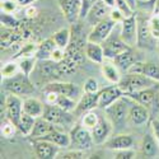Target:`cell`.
I'll return each instance as SVG.
<instances>
[{
  "mask_svg": "<svg viewBox=\"0 0 159 159\" xmlns=\"http://www.w3.org/2000/svg\"><path fill=\"white\" fill-rule=\"evenodd\" d=\"M3 88L11 94H16L19 97H28L34 93L36 87L33 80H31V76L23 74L19 71L17 75L3 79Z\"/></svg>",
  "mask_w": 159,
  "mask_h": 159,
  "instance_id": "6da1fadb",
  "label": "cell"
},
{
  "mask_svg": "<svg viewBox=\"0 0 159 159\" xmlns=\"http://www.w3.org/2000/svg\"><path fill=\"white\" fill-rule=\"evenodd\" d=\"M159 84L158 82H155L154 79L147 76L145 74H139V73H129L126 71L121 79L118 82V87H120L124 92V94L126 93H132V92L136 90H141L149 87H154Z\"/></svg>",
  "mask_w": 159,
  "mask_h": 159,
  "instance_id": "7a4b0ae2",
  "label": "cell"
},
{
  "mask_svg": "<svg viewBox=\"0 0 159 159\" xmlns=\"http://www.w3.org/2000/svg\"><path fill=\"white\" fill-rule=\"evenodd\" d=\"M104 112L113 127L116 129L122 127L129 121V98L126 96H122L116 102L110 104L104 110Z\"/></svg>",
  "mask_w": 159,
  "mask_h": 159,
  "instance_id": "3957f363",
  "label": "cell"
},
{
  "mask_svg": "<svg viewBox=\"0 0 159 159\" xmlns=\"http://www.w3.org/2000/svg\"><path fill=\"white\" fill-rule=\"evenodd\" d=\"M70 147L79 150H89L94 145L93 136H92V131L83 126L80 122L73 125L70 129Z\"/></svg>",
  "mask_w": 159,
  "mask_h": 159,
  "instance_id": "277c9868",
  "label": "cell"
},
{
  "mask_svg": "<svg viewBox=\"0 0 159 159\" xmlns=\"http://www.w3.org/2000/svg\"><path fill=\"white\" fill-rule=\"evenodd\" d=\"M102 47H103V51H104V57L106 59H110V60H113L116 56H118L120 54H122L124 51L131 48L120 34V31L118 32H115V28L113 31L111 32V34L104 39V41L101 43Z\"/></svg>",
  "mask_w": 159,
  "mask_h": 159,
  "instance_id": "5b68a950",
  "label": "cell"
},
{
  "mask_svg": "<svg viewBox=\"0 0 159 159\" xmlns=\"http://www.w3.org/2000/svg\"><path fill=\"white\" fill-rule=\"evenodd\" d=\"M32 75H36L39 80H43L47 83L54 82V80H59V79L62 78L60 71H59L57 62L51 60V59L37 60L36 68H34Z\"/></svg>",
  "mask_w": 159,
  "mask_h": 159,
  "instance_id": "8992f818",
  "label": "cell"
},
{
  "mask_svg": "<svg viewBox=\"0 0 159 159\" xmlns=\"http://www.w3.org/2000/svg\"><path fill=\"white\" fill-rule=\"evenodd\" d=\"M3 115L5 116V118H8L9 121H11L18 127L20 117L23 115V101L20 99L19 96L9 93V96L5 97V107H4V112L2 113V116Z\"/></svg>",
  "mask_w": 159,
  "mask_h": 159,
  "instance_id": "52a82bcc",
  "label": "cell"
},
{
  "mask_svg": "<svg viewBox=\"0 0 159 159\" xmlns=\"http://www.w3.org/2000/svg\"><path fill=\"white\" fill-rule=\"evenodd\" d=\"M120 34L124 41L130 46L134 47L138 43V19L136 13L134 11L131 16L125 17L120 23Z\"/></svg>",
  "mask_w": 159,
  "mask_h": 159,
  "instance_id": "ba28073f",
  "label": "cell"
},
{
  "mask_svg": "<svg viewBox=\"0 0 159 159\" xmlns=\"http://www.w3.org/2000/svg\"><path fill=\"white\" fill-rule=\"evenodd\" d=\"M46 120L52 122L56 127H62V125H68L71 118L74 117L73 112H66L62 108H60L56 104H48L46 103L45 106V111L42 115Z\"/></svg>",
  "mask_w": 159,
  "mask_h": 159,
  "instance_id": "9c48e42d",
  "label": "cell"
},
{
  "mask_svg": "<svg viewBox=\"0 0 159 159\" xmlns=\"http://www.w3.org/2000/svg\"><path fill=\"white\" fill-rule=\"evenodd\" d=\"M129 98V97H127ZM150 118V112L145 106L129 98V122L134 126H143Z\"/></svg>",
  "mask_w": 159,
  "mask_h": 159,
  "instance_id": "30bf717a",
  "label": "cell"
},
{
  "mask_svg": "<svg viewBox=\"0 0 159 159\" xmlns=\"http://www.w3.org/2000/svg\"><path fill=\"white\" fill-rule=\"evenodd\" d=\"M116 22H113L110 17L103 19L102 22H99L98 24H96L92 31L89 32L87 39L90 42H96V43H102L106 38H107L111 32L113 31V28L116 27Z\"/></svg>",
  "mask_w": 159,
  "mask_h": 159,
  "instance_id": "8fae6325",
  "label": "cell"
},
{
  "mask_svg": "<svg viewBox=\"0 0 159 159\" xmlns=\"http://www.w3.org/2000/svg\"><path fill=\"white\" fill-rule=\"evenodd\" d=\"M136 19H138V43H136V46H139L141 48L152 47L153 41H157V39L152 34L150 23H149L150 18L136 14Z\"/></svg>",
  "mask_w": 159,
  "mask_h": 159,
  "instance_id": "7c38bea8",
  "label": "cell"
},
{
  "mask_svg": "<svg viewBox=\"0 0 159 159\" xmlns=\"http://www.w3.org/2000/svg\"><path fill=\"white\" fill-rule=\"evenodd\" d=\"M122 96H124V92L118 87V84H112L110 87H106L104 89L98 92V108L104 111L110 104L116 102Z\"/></svg>",
  "mask_w": 159,
  "mask_h": 159,
  "instance_id": "4fadbf2b",
  "label": "cell"
},
{
  "mask_svg": "<svg viewBox=\"0 0 159 159\" xmlns=\"http://www.w3.org/2000/svg\"><path fill=\"white\" fill-rule=\"evenodd\" d=\"M59 7L65 19L70 24H74L80 19L82 0H59Z\"/></svg>",
  "mask_w": 159,
  "mask_h": 159,
  "instance_id": "5bb4252c",
  "label": "cell"
},
{
  "mask_svg": "<svg viewBox=\"0 0 159 159\" xmlns=\"http://www.w3.org/2000/svg\"><path fill=\"white\" fill-rule=\"evenodd\" d=\"M90 131H92V136H93V141L96 145L104 144L108 140L111 132H112V124L107 117L99 116V120H98L97 125Z\"/></svg>",
  "mask_w": 159,
  "mask_h": 159,
  "instance_id": "9a60e30c",
  "label": "cell"
},
{
  "mask_svg": "<svg viewBox=\"0 0 159 159\" xmlns=\"http://www.w3.org/2000/svg\"><path fill=\"white\" fill-rule=\"evenodd\" d=\"M94 108H98V92L97 93H87V92H84L80 99L76 102V107L73 115L80 118L84 113L93 111Z\"/></svg>",
  "mask_w": 159,
  "mask_h": 159,
  "instance_id": "2e32d148",
  "label": "cell"
},
{
  "mask_svg": "<svg viewBox=\"0 0 159 159\" xmlns=\"http://www.w3.org/2000/svg\"><path fill=\"white\" fill-rule=\"evenodd\" d=\"M110 11H111V8L103 0H98L88 11V14L85 17V22L89 25H92V27H94L96 24H98L103 19L110 17Z\"/></svg>",
  "mask_w": 159,
  "mask_h": 159,
  "instance_id": "e0dca14e",
  "label": "cell"
},
{
  "mask_svg": "<svg viewBox=\"0 0 159 159\" xmlns=\"http://www.w3.org/2000/svg\"><path fill=\"white\" fill-rule=\"evenodd\" d=\"M43 92H54V93H57L59 96H68L71 98H75L79 94V89L74 83L60 82V80L46 83Z\"/></svg>",
  "mask_w": 159,
  "mask_h": 159,
  "instance_id": "ac0fdd59",
  "label": "cell"
},
{
  "mask_svg": "<svg viewBox=\"0 0 159 159\" xmlns=\"http://www.w3.org/2000/svg\"><path fill=\"white\" fill-rule=\"evenodd\" d=\"M32 141H33V145H34V152H36L37 158H39V159L57 158L60 147H57L56 144L47 141V140H41V139L32 140Z\"/></svg>",
  "mask_w": 159,
  "mask_h": 159,
  "instance_id": "d6986e66",
  "label": "cell"
},
{
  "mask_svg": "<svg viewBox=\"0 0 159 159\" xmlns=\"http://www.w3.org/2000/svg\"><path fill=\"white\" fill-rule=\"evenodd\" d=\"M134 138L129 134H116L104 143L106 148L111 150H122V149H132L134 148Z\"/></svg>",
  "mask_w": 159,
  "mask_h": 159,
  "instance_id": "ffe728a7",
  "label": "cell"
},
{
  "mask_svg": "<svg viewBox=\"0 0 159 159\" xmlns=\"http://www.w3.org/2000/svg\"><path fill=\"white\" fill-rule=\"evenodd\" d=\"M129 73H139V74H145L147 76L154 79L155 82L159 83V65L154 62H143V61H136L131 68L127 70Z\"/></svg>",
  "mask_w": 159,
  "mask_h": 159,
  "instance_id": "44dd1931",
  "label": "cell"
},
{
  "mask_svg": "<svg viewBox=\"0 0 159 159\" xmlns=\"http://www.w3.org/2000/svg\"><path fill=\"white\" fill-rule=\"evenodd\" d=\"M112 61L117 65L118 69L122 70L124 73H126L136 61H139V57L136 55V52L132 50V47H131V48L124 51L122 54H120L118 56H116Z\"/></svg>",
  "mask_w": 159,
  "mask_h": 159,
  "instance_id": "7402d4cb",
  "label": "cell"
},
{
  "mask_svg": "<svg viewBox=\"0 0 159 159\" xmlns=\"http://www.w3.org/2000/svg\"><path fill=\"white\" fill-rule=\"evenodd\" d=\"M140 150L144 158H155L159 154V143L152 134H147L141 140Z\"/></svg>",
  "mask_w": 159,
  "mask_h": 159,
  "instance_id": "603a6c76",
  "label": "cell"
},
{
  "mask_svg": "<svg viewBox=\"0 0 159 159\" xmlns=\"http://www.w3.org/2000/svg\"><path fill=\"white\" fill-rule=\"evenodd\" d=\"M41 140H47V141H51L56 144L57 147L60 148H66V147H70V134L65 132L64 130H61L60 127H56L51 132H48L47 135L39 138ZM37 140V139H34Z\"/></svg>",
  "mask_w": 159,
  "mask_h": 159,
  "instance_id": "cb8c5ba5",
  "label": "cell"
},
{
  "mask_svg": "<svg viewBox=\"0 0 159 159\" xmlns=\"http://www.w3.org/2000/svg\"><path fill=\"white\" fill-rule=\"evenodd\" d=\"M54 129H56V126L52 124V122H50L48 120H46L43 116L37 117V118H36V124H34V126H33V130H32V132H31L30 138H31L32 140L39 139V138L47 135L48 132H51Z\"/></svg>",
  "mask_w": 159,
  "mask_h": 159,
  "instance_id": "d4e9b609",
  "label": "cell"
},
{
  "mask_svg": "<svg viewBox=\"0 0 159 159\" xmlns=\"http://www.w3.org/2000/svg\"><path fill=\"white\" fill-rule=\"evenodd\" d=\"M45 106H46V103L43 104L41 101L34 97H25L23 99V112L37 118L43 115Z\"/></svg>",
  "mask_w": 159,
  "mask_h": 159,
  "instance_id": "484cf974",
  "label": "cell"
},
{
  "mask_svg": "<svg viewBox=\"0 0 159 159\" xmlns=\"http://www.w3.org/2000/svg\"><path fill=\"white\" fill-rule=\"evenodd\" d=\"M85 55L90 61H93L96 64H102L104 61V59H106L102 45L101 43H96V42H90V41L87 42Z\"/></svg>",
  "mask_w": 159,
  "mask_h": 159,
  "instance_id": "4316f807",
  "label": "cell"
},
{
  "mask_svg": "<svg viewBox=\"0 0 159 159\" xmlns=\"http://www.w3.org/2000/svg\"><path fill=\"white\" fill-rule=\"evenodd\" d=\"M102 66V74L104 75V78L107 79L108 82H111L112 84H118V82H120V79H121V74H120V69L117 68V65L113 62H106L103 61L101 64Z\"/></svg>",
  "mask_w": 159,
  "mask_h": 159,
  "instance_id": "83f0119b",
  "label": "cell"
},
{
  "mask_svg": "<svg viewBox=\"0 0 159 159\" xmlns=\"http://www.w3.org/2000/svg\"><path fill=\"white\" fill-rule=\"evenodd\" d=\"M56 43L55 41L50 38H46L37 46V51H36V57L37 60H46V59H51V54L52 51L55 50Z\"/></svg>",
  "mask_w": 159,
  "mask_h": 159,
  "instance_id": "f1b7e54d",
  "label": "cell"
},
{
  "mask_svg": "<svg viewBox=\"0 0 159 159\" xmlns=\"http://www.w3.org/2000/svg\"><path fill=\"white\" fill-rule=\"evenodd\" d=\"M51 38L55 41L57 47H61V48L66 50V47L69 46L70 39H71V31L69 28H61V30L54 32V34L51 36Z\"/></svg>",
  "mask_w": 159,
  "mask_h": 159,
  "instance_id": "f546056e",
  "label": "cell"
},
{
  "mask_svg": "<svg viewBox=\"0 0 159 159\" xmlns=\"http://www.w3.org/2000/svg\"><path fill=\"white\" fill-rule=\"evenodd\" d=\"M34 124H36V117L23 112V115L20 117V121L18 124V130L22 132L24 136H30L32 130H33Z\"/></svg>",
  "mask_w": 159,
  "mask_h": 159,
  "instance_id": "4dcf8cb0",
  "label": "cell"
},
{
  "mask_svg": "<svg viewBox=\"0 0 159 159\" xmlns=\"http://www.w3.org/2000/svg\"><path fill=\"white\" fill-rule=\"evenodd\" d=\"M19 69L23 74L31 76L34 68H36V64H37V57L36 56H30V57H22L19 60Z\"/></svg>",
  "mask_w": 159,
  "mask_h": 159,
  "instance_id": "1f68e13d",
  "label": "cell"
},
{
  "mask_svg": "<svg viewBox=\"0 0 159 159\" xmlns=\"http://www.w3.org/2000/svg\"><path fill=\"white\" fill-rule=\"evenodd\" d=\"M56 106H59L60 108H62L66 112H74L76 107V102H75V98H71L68 96H59L56 101Z\"/></svg>",
  "mask_w": 159,
  "mask_h": 159,
  "instance_id": "d6a6232c",
  "label": "cell"
},
{
  "mask_svg": "<svg viewBox=\"0 0 159 159\" xmlns=\"http://www.w3.org/2000/svg\"><path fill=\"white\" fill-rule=\"evenodd\" d=\"M19 71H20L19 64L16 62L14 60L9 61V62H7V64H4V65L2 66V76H3V79L14 76V75H17Z\"/></svg>",
  "mask_w": 159,
  "mask_h": 159,
  "instance_id": "836d02e7",
  "label": "cell"
},
{
  "mask_svg": "<svg viewBox=\"0 0 159 159\" xmlns=\"http://www.w3.org/2000/svg\"><path fill=\"white\" fill-rule=\"evenodd\" d=\"M98 120H99V116H98L94 111H89V112L84 113V115L80 117V124H82L83 126H85L87 129L92 130V129H93V127L97 125Z\"/></svg>",
  "mask_w": 159,
  "mask_h": 159,
  "instance_id": "e575fe53",
  "label": "cell"
},
{
  "mask_svg": "<svg viewBox=\"0 0 159 159\" xmlns=\"http://www.w3.org/2000/svg\"><path fill=\"white\" fill-rule=\"evenodd\" d=\"M36 51H37V46L33 43H30V45H23V47L17 52V55L14 57L18 59V57H30V56H36Z\"/></svg>",
  "mask_w": 159,
  "mask_h": 159,
  "instance_id": "d590c367",
  "label": "cell"
},
{
  "mask_svg": "<svg viewBox=\"0 0 159 159\" xmlns=\"http://www.w3.org/2000/svg\"><path fill=\"white\" fill-rule=\"evenodd\" d=\"M16 129H18L11 121H9L8 118L2 120V135L4 138H11L16 134Z\"/></svg>",
  "mask_w": 159,
  "mask_h": 159,
  "instance_id": "8d00e7d4",
  "label": "cell"
},
{
  "mask_svg": "<svg viewBox=\"0 0 159 159\" xmlns=\"http://www.w3.org/2000/svg\"><path fill=\"white\" fill-rule=\"evenodd\" d=\"M0 20H2V24L7 28H17L19 25V22L17 18H14L11 14H8V13H3L2 11V17H0Z\"/></svg>",
  "mask_w": 159,
  "mask_h": 159,
  "instance_id": "74e56055",
  "label": "cell"
},
{
  "mask_svg": "<svg viewBox=\"0 0 159 159\" xmlns=\"http://www.w3.org/2000/svg\"><path fill=\"white\" fill-rule=\"evenodd\" d=\"M18 4L16 0H2V11L3 13H8V14H13L17 9H18Z\"/></svg>",
  "mask_w": 159,
  "mask_h": 159,
  "instance_id": "f35d334b",
  "label": "cell"
},
{
  "mask_svg": "<svg viewBox=\"0 0 159 159\" xmlns=\"http://www.w3.org/2000/svg\"><path fill=\"white\" fill-rule=\"evenodd\" d=\"M59 158L62 159H82V158H87V154L84 150H79V149H73L70 152L62 153Z\"/></svg>",
  "mask_w": 159,
  "mask_h": 159,
  "instance_id": "ab89813d",
  "label": "cell"
},
{
  "mask_svg": "<svg viewBox=\"0 0 159 159\" xmlns=\"http://www.w3.org/2000/svg\"><path fill=\"white\" fill-rule=\"evenodd\" d=\"M98 0H82V8H80V19L79 20H85V17L90 8L93 7Z\"/></svg>",
  "mask_w": 159,
  "mask_h": 159,
  "instance_id": "60d3db41",
  "label": "cell"
},
{
  "mask_svg": "<svg viewBox=\"0 0 159 159\" xmlns=\"http://www.w3.org/2000/svg\"><path fill=\"white\" fill-rule=\"evenodd\" d=\"M116 159H134L136 158V153L134 149H122V150H115Z\"/></svg>",
  "mask_w": 159,
  "mask_h": 159,
  "instance_id": "b9f144b4",
  "label": "cell"
},
{
  "mask_svg": "<svg viewBox=\"0 0 159 159\" xmlns=\"http://www.w3.org/2000/svg\"><path fill=\"white\" fill-rule=\"evenodd\" d=\"M150 30H152V34L155 39H159V14H155L150 17Z\"/></svg>",
  "mask_w": 159,
  "mask_h": 159,
  "instance_id": "7bdbcfd3",
  "label": "cell"
},
{
  "mask_svg": "<svg viewBox=\"0 0 159 159\" xmlns=\"http://www.w3.org/2000/svg\"><path fill=\"white\" fill-rule=\"evenodd\" d=\"M84 92L87 93H97L98 92V82L94 78H88L84 83Z\"/></svg>",
  "mask_w": 159,
  "mask_h": 159,
  "instance_id": "ee69618b",
  "label": "cell"
},
{
  "mask_svg": "<svg viewBox=\"0 0 159 159\" xmlns=\"http://www.w3.org/2000/svg\"><path fill=\"white\" fill-rule=\"evenodd\" d=\"M110 18L116 23H121L125 18V14L118 8H112L110 11Z\"/></svg>",
  "mask_w": 159,
  "mask_h": 159,
  "instance_id": "f6af8a7d",
  "label": "cell"
},
{
  "mask_svg": "<svg viewBox=\"0 0 159 159\" xmlns=\"http://www.w3.org/2000/svg\"><path fill=\"white\" fill-rule=\"evenodd\" d=\"M64 57H65V50L56 46L55 50L52 51V54H51V60H54V61H56V62H60Z\"/></svg>",
  "mask_w": 159,
  "mask_h": 159,
  "instance_id": "bcb514c9",
  "label": "cell"
},
{
  "mask_svg": "<svg viewBox=\"0 0 159 159\" xmlns=\"http://www.w3.org/2000/svg\"><path fill=\"white\" fill-rule=\"evenodd\" d=\"M24 14H25V17L30 18V19L34 18V17H36V14H37V8H36V7H33V5H28V7H25V8H24Z\"/></svg>",
  "mask_w": 159,
  "mask_h": 159,
  "instance_id": "7dc6e473",
  "label": "cell"
},
{
  "mask_svg": "<svg viewBox=\"0 0 159 159\" xmlns=\"http://www.w3.org/2000/svg\"><path fill=\"white\" fill-rule=\"evenodd\" d=\"M152 130H153V134H154L155 139L159 143V120L158 118H153L152 120Z\"/></svg>",
  "mask_w": 159,
  "mask_h": 159,
  "instance_id": "c3c4849f",
  "label": "cell"
},
{
  "mask_svg": "<svg viewBox=\"0 0 159 159\" xmlns=\"http://www.w3.org/2000/svg\"><path fill=\"white\" fill-rule=\"evenodd\" d=\"M17 4L22 8H25V7H28V5H32L33 3H36L37 0H16Z\"/></svg>",
  "mask_w": 159,
  "mask_h": 159,
  "instance_id": "681fc988",
  "label": "cell"
},
{
  "mask_svg": "<svg viewBox=\"0 0 159 159\" xmlns=\"http://www.w3.org/2000/svg\"><path fill=\"white\" fill-rule=\"evenodd\" d=\"M126 2H127V4L131 7L132 10L136 9V7H138V0H126Z\"/></svg>",
  "mask_w": 159,
  "mask_h": 159,
  "instance_id": "f907efd6",
  "label": "cell"
},
{
  "mask_svg": "<svg viewBox=\"0 0 159 159\" xmlns=\"http://www.w3.org/2000/svg\"><path fill=\"white\" fill-rule=\"evenodd\" d=\"M103 2H104L106 4H107L111 9H112V8H116V3H115V0H103Z\"/></svg>",
  "mask_w": 159,
  "mask_h": 159,
  "instance_id": "816d5d0a",
  "label": "cell"
},
{
  "mask_svg": "<svg viewBox=\"0 0 159 159\" xmlns=\"http://www.w3.org/2000/svg\"><path fill=\"white\" fill-rule=\"evenodd\" d=\"M154 2V13L159 14V0H153Z\"/></svg>",
  "mask_w": 159,
  "mask_h": 159,
  "instance_id": "f5cc1de1",
  "label": "cell"
},
{
  "mask_svg": "<svg viewBox=\"0 0 159 159\" xmlns=\"http://www.w3.org/2000/svg\"><path fill=\"white\" fill-rule=\"evenodd\" d=\"M153 2V0H138V4H144V3H149Z\"/></svg>",
  "mask_w": 159,
  "mask_h": 159,
  "instance_id": "db71d44e",
  "label": "cell"
}]
</instances>
